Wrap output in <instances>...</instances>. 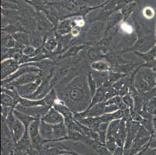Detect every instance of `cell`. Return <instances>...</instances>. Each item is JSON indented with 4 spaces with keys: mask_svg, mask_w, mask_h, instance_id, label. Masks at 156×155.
I'll list each match as a JSON object with an SVG mask.
<instances>
[{
    "mask_svg": "<svg viewBox=\"0 0 156 155\" xmlns=\"http://www.w3.org/2000/svg\"><path fill=\"white\" fill-rule=\"evenodd\" d=\"M69 135V129L65 123L53 125V140H67Z\"/></svg>",
    "mask_w": 156,
    "mask_h": 155,
    "instance_id": "16",
    "label": "cell"
},
{
    "mask_svg": "<svg viewBox=\"0 0 156 155\" xmlns=\"http://www.w3.org/2000/svg\"><path fill=\"white\" fill-rule=\"evenodd\" d=\"M122 99H123L124 104L127 106V107L130 109L131 112H133L134 106V101L133 96L130 93H127L124 95V96H122Z\"/></svg>",
    "mask_w": 156,
    "mask_h": 155,
    "instance_id": "36",
    "label": "cell"
},
{
    "mask_svg": "<svg viewBox=\"0 0 156 155\" xmlns=\"http://www.w3.org/2000/svg\"><path fill=\"white\" fill-rule=\"evenodd\" d=\"M13 113L16 117L19 120H20V121L23 123V125L25 126V128H26V130H28V129H29L30 125L31 124V123H32L33 121H34L35 120L34 118L31 117V116H28V115L25 114V113H21V112H20V111L16 110V109H14Z\"/></svg>",
    "mask_w": 156,
    "mask_h": 155,
    "instance_id": "28",
    "label": "cell"
},
{
    "mask_svg": "<svg viewBox=\"0 0 156 155\" xmlns=\"http://www.w3.org/2000/svg\"><path fill=\"white\" fill-rule=\"evenodd\" d=\"M72 27L73 23L72 19H65L58 23L55 29V33L59 36H65L70 34Z\"/></svg>",
    "mask_w": 156,
    "mask_h": 155,
    "instance_id": "17",
    "label": "cell"
},
{
    "mask_svg": "<svg viewBox=\"0 0 156 155\" xmlns=\"http://www.w3.org/2000/svg\"><path fill=\"white\" fill-rule=\"evenodd\" d=\"M58 39H57L55 32L44 39L43 48L48 53H54L58 48Z\"/></svg>",
    "mask_w": 156,
    "mask_h": 155,
    "instance_id": "22",
    "label": "cell"
},
{
    "mask_svg": "<svg viewBox=\"0 0 156 155\" xmlns=\"http://www.w3.org/2000/svg\"><path fill=\"white\" fill-rule=\"evenodd\" d=\"M56 92L59 99L74 113L84 112L91 103L92 96L86 74L77 75L65 87Z\"/></svg>",
    "mask_w": 156,
    "mask_h": 155,
    "instance_id": "1",
    "label": "cell"
},
{
    "mask_svg": "<svg viewBox=\"0 0 156 155\" xmlns=\"http://www.w3.org/2000/svg\"><path fill=\"white\" fill-rule=\"evenodd\" d=\"M40 133L42 137L47 141H51L54 140L53 125L47 123L41 120V125H40Z\"/></svg>",
    "mask_w": 156,
    "mask_h": 155,
    "instance_id": "24",
    "label": "cell"
},
{
    "mask_svg": "<svg viewBox=\"0 0 156 155\" xmlns=\"http://www.w3.org/2000/svg\"><path fill=\"white\" fill-rule=\"evenodd\" d=\"M23 54L25 56L31 58L37 55V49L31 45H27V46L24 47V48L23 49Z\"/></svg>",
    "mask_w": 156,
    "mask_h": 155,
    "instance_id": "38",
    "label": "cell"
},
{
    "mask_svg": "<svg viewBox=\"0 0 156 155\" xmlns=\"http://www.w3.org/2000/svg\"><path fill=\"white\" fill-rule=\"evenodd\" d=\"M124 147H118L116 150L113 153V155H124Z\"/></svg>",
    "mask_w": 156,
    "mask_h": 155,
    "instance_id": "44",
    "label": "cell"
},
{
    "mask_svg": "<svg viewBox=\"0 0 156 155\" xmlns=\"http://www.w3.org/2000/svg\"><path fill=\"white\" fill-rule=\"evenodd\" d=\"M10 131L14 142L15 143H16L23 137L24 133L26 131V128H25L23 123L16 117L15 122L10 128Z\"/></svg>",
    "mask_w": 156,
    "mask_h": 155,
    "instance_id": "13",
    "label": "cell"
},
{
    "mask_svg": "<svg viewBox=\"0 0 156 155\" xmlns=\"http://www.w3.org/2000/svg\"><path fill=\"white\" fill-rule=\"evenodd\" d=\"M41 120L44 121L45 123H49V124L56 125L64 123L65 122V118L59 113L58 111H57L54 107H51L48 110L46 115L42 118Z\"/></svg>",
    "mask_w": 156,
    "mask_h": 155,
    "instance_id": "12",
    "label": "cell"
},
{
    "mask_svg": "<svg viewBox=\"0 0 156 155\" xmlns=\"http://www.w3.org/2000/svg\"><path fill=\"white\" fill-rule=\"evenodd\" d=\"M89 73L91 74L92 76L94 78L97 83L98 88L102 87L105 84L108 82L109 72H96V71H93L91 69Z\"/></svg>",
    "mask_w": 156,
    "mask_h": 155,
    "instance_id": "26",
    "label": "cell"
},
{
    "mask_svg": "<svg viewBox=\"0 0 156 155\" xmlns=\"http://www.w3.org/2000/svg\"><path fill=\"white\" fill-rule=\"evenodd\" d=\"M155 15V11L154 9L151 6H147L143 9V16L145 19H151Z\"/></svg>",
    "mask_w": 156,
    "mask_h": 155,
    "instance_id": "39",
    "label": "cell"
},
{
    "mask_svg": "<svg viewBox=\"0 0 156 155\" xmlns=\"http://www.w3.org/2000/svg\"><path fill=\"white\" fill-rule=\"evenodd\" d=\"M12 109H14L13 108L1 105V114H2V117L6 118Z\"/></svg>",
    "mask_w": 156,
    "mask_h": 155,
    "instance_id": "42",
    "label": "cell"
},
{
    "mask_svg": "<svg viewBox=\"0 0 156 155\" xmlns=\"http://www.w3.org/2000/svg\"><path fill=\"white\" fill-rule=\"evenodd\" d=\"M154 76H155V82H156V71H154Z\"/></svg>",
    "mask_w": 156,
    "mask_h": 155,
    "instance_id": "49",
    "label": "cell"
},
{
    "mask_svg": "<svg viewBox=\"0 0 156 155\" xmlns=\"http://www.w3.org/2000/svg\"><path fill=\"white\" fill-rule=\"evenodd\" d=\"M90 68L92 70L96 71V72H110L111 70V65L106 58L91 62Z\"/></svg>",
    "mask_w": 156,
    "mask_h": 155,
    "instance_id": "23",
    "label": "cell"
},
{
    "mask_svg": "<svg viewBox=\"0 0 156 155\" xmlns=\"http://www.w3.org/2000/svg\"><path fill=\"white\" fill-rule=\"evenodd\" d=\"M14 39L18 44L23 45V46H27L30 45V33L26 31H20V32L16 33L12 35Z\"/></svg>",
    "mask_w": 156,
    "mask_h": 155,
    "instance_id": "29",
    "label": "cell"
},
{
    "mask_svg": "<svg viewBox=\"0 0 156 155\" xmlns=\"http://www.w3.org/2000/svg\"><path fill=\"white\" fill-rule=\"evenodd\" d=\"M58 4L62 8L65 9L66 10H69L70 12L76 11V9H79V2L77 0H65Z\"/></svg>",
    "mask_w": 156,
    "mask_h": 155,
    "instance_id": "32",
    "label": "cell"
},
{
    "mask_svg": "<svg viewBox=\"0 0 156 155\" xmlns=\"http://www.w3.org/2000/svg\"><path fill=\"white\" fill-rule=\"evenodd\" d=\"M154 34H155V37H156V24H155V28H154Z\"/></svg>",
    "mask_w": 156,
    "mask_h": 155,
    "instance_id": "48",
    "label": "cell"
},
{
    "mask_svg": "<svg viewBox=\"0 0 156 155\" xmlns=\"http://www.w3.org/2000/svg\"><path fill=\"white\" fill-rule=\"evenodd\" d=\"M88 45L86 44H75L71 46L67 51H65L63 55H62L59 58L58 61L60 60H64L67 59V58H75V57L78 56L81 54V52L83 51V50L86 49V48Z\"/></svg>",
    "mask_w": 156,
    "mask_h": 155,
    "instance_id": "20",
    "label": "cell"
},
{
    "mask_svg": "<svg viewBox=\"0 0 156 155\" xmlns=\"http://www.w3.org/2000/svg\"><path fill=\"white\" fill-rule=\"evenodd\" d=\"M57 111H58L59 113L64 116L65 120L66 119H75V116H74V113L65 104V102L58 98V99L55 102V104L53 106Z\"/></svg>",
    "mask_w": 156,
    "mask_h": 155,
    "instance_id": "19",
    "label": "cell"
},
{
    "mask_svg": "<svg viewBox=\"0 0 156 155\" xmlns=\"http://www.w3.org/2000/svg\"><path fill=\"white\" fill-rule=\"evenodd\" d=\"M127 120L123 118L120 119L119 130L115 136V140H116L118 147H124L126 139H127Z\"/></svg>",
    "mask_w": 156,
    "mask_h": 155,
    "instance_id": "14",
    "label": "cell"
},
{
    "mask_svg": "<svg viewBox=\"0 0 156 155\" xmlns=\"http://www.w3.org/2000/svg\"><path fill=\"white\" fill-rule=\"evenodd\" d=\"M30 33V45L34 47L36 49L42 48L44 43V37L37 30H34Z\"/></svg>",
    "mask_w": 156,
    "mask_h": 155,
    "instance_id": "25",
    "label": "cell"
},
{
    "mask_svg": "<svg viewBox=\"0 0 156 155\" xmlns=\"http://www.w3.org/2000/svg\"><path fill=\"white\" fill-rule=\"evenodd\" d=\"M134 7H135V3H130L129 5H125L124 8L122 9V10L120 12H121L123 16H124V20H123V22H126L127 18L130 16L131 12L134 10Z\"/></svg>",
    "mask_w": 156,
    "mask_h": 155,
    "instance_id": "37",
    "label": "cell"
},
{
    "mask_svg": "<svg viewBox=\"0 0 156 155\" xmlns=\"http://www.w3.org/2000/svg\"><path fill=\"white\" fill-rule=\"evenodd\" d=\"M143 109H145L148 113H150L151 115L154 116V113L156 110V97H153L148 99L146 102Z\"/></svg>",
    "mask_w": 156,
    "mask_h": 155,
    "instance_id": "35",
    "label": "cell"
},
{
    "mask_svg": "<svg viewBox=\"0 0 156 155\" xmlns=\"http://www.w3.org/2000/svg\"><path fill=\"white\" fill-rule=\"evenodd\" d=\"M147 147H146V148H147ZM145 148V149H146ZM145 149H144V150H145ZM144 150H142V151H141V152H140V153H137V154H136V155H141V154H142V153H143V152H144Z\"/></svg>",
    "mask_w": 156,
    "mask_h": 155,
    "instance_id": "46",
    "label": "cell"
},
{
    "mask_svg": "<svg viewBox=\"0 0 156 155\" xmlns=\"http://www.w3.org/2000/svg\"><path fill=\"white\" fill-rule=\"evenodd\" d=\"M1 38H2V48L10 49V48H14L16 45V41L14 39L12 35L2 31Z\"/></svg>",
    "mask_w": 156,
    "mask_h": 155,
    "instance_id": "27",
    "label": "cell"
},
{
    "mask_svg": "<svg viewBox=\"0 0 156 155\" xmlns=\"http://www.w3.org/2000/svg\"><path fill=\"white\" fill-rule=\"evenodd\" d=\"M123 20H124V16L120 12H117L112 14L106 21V32L105 33L110 32L115 27L118 26L120 22H123Z\"/></svg>",
    "mask_w": 156,
    "mask_h": 155,
    "instance_id": "18",
    "label": "cell"
},
{
    "mask_svg": "<svg viewBox=\"0 0 156 155\" xmlns=\"http://www.w3.org/2000/svg\"><path fill=\"white\" fill-rule=\"evenodd\" d=\"M20 104L25 107H32L37 106H46L44 99H30L26 98H20Z\"/></svg>",
    "mask_w": 156,
    "mask_h": 155,
    "instance_id": "30",
    "label": "cell"
},
{
    "mask_svg": "<svg viewBox=\"0 0 156 155\" xmlns=\"http://www.w3.org/2000/svg\"><path fill=\"white\" fill-rule=\"evenodd\" d=\"M1 105L12 107L13 109H15V107L16 106L13 98L10 95L3 92H1Z\"/></svg>",
    "mask_w": 156,
    "mask_h": 155,
    "instance_id": "33",
    "label": "cell"
},
{
    "mask_svg": "<svg viewBox=\"0 0 156 155\" xmlns=\"http://www.w3.org/2000/svg\"><path fill=\"white\" fill-rule=\"evenodd\" d=\"M41 119H35L30 125L28 131H29L30 136L32 147L36 150L41 151L42 149L44 143L47 141L43 138L40 133V125H41Z\"/></svg>",
    "mask_w": 156,
    "mask_h": 155,
    "instance_id": "4",
    "label": "cell"
},
{
    "mask_svg": "<svg viewBox=\"0 0 156 155\" xmlns=\"http://www.w3.org/2000/svg\"><path fill=\"white\" fill-rule=\"evenodd\" d=\"M58 155H72V154H69V153H62V154H58Z\"/></svg>",
    "mask_w": 156,
    "mask_h": 155,
    "instance_id": "47",
    "label": "cell"
},
{
    "mask_svg": "<svg viewBox=\"0 0 156 155\" xmlns=\"http://www.w3.org/2000/svg\"><path fill=\"white\" fill-rule=\"evenodd\" d=\"M83 53L84 54L86 59L90 62L105 58V55L103 54L100 47L98 44L92 45V46L88 45L86 49L83 51Z\"/></svg>",
    "mask_w": 156,
    "mask_h": 155,
    "instance_id": "11",
    "label": "cell"
},
{
    "mask_svg": "<svg viewBox=\"0 0 156 155\" xmlns=\"http://www.w3.org/2000/svg\"><path fill=\"white\" fill-rule=\"evenodd\" d=\"M134 85L136 90L141 94H145L147 92L151 90V88L148 85V84L146 82V81L143 79L142 75H141L140 71H137L136 73L135 77H134Z\"/></svg>",
    "mask_w": 156,
    "mask_h": 155,
    "instance_id": "15",
    "label": "cell"
},
{
    "mask_svg": "<svg viewBox=\"0 0 156 155\" xmlns=\"http://www.w3.org/2000/svg\"><path fill=\"white\" fill-rule=\"evenodd\" d=\"M13 155H28V153L26 150H21L15 148L13 151Z\"/></svg>",
    "mask_w": 156,
    "mask_h": 155,
    "instance_id": "45",
    "label": "cell"
},
{
    "mask_svg": "<svg viewBox=\"0 0 156 155\" xmlns=\"http://www.w3.org/2000/svg\"><path fill=\"white\" fill-rule=\"evenodd\" d=\"M139 71L141 72V75H142L143 79L146 81L148 85L150 86L151 89L154 88L156 85L155 82V76H154V71L151 68H146V67H143V68H140L139 67Z\"/></svg>",
    "mask_w": 156,
    "mask_h": 155,
    "instance_id": "21",
    "label": "cell"
},
{
    "mask_svg": "<svg viewBox=\"0 0 156 155\" xmlns=\"http://www.w3.org/2000/svg\"><path fill=\"white\" fill-rule=\"evenodd\" d=\"M141 124L138 122L134 121L131 118L127 120V139H126L124 150H128L135 140Z\"/></svg>",
    "mask_w": 156,
    "mask_h": 155,
    "instance_id": "9",
    "label": "cell"
},
{
    "mask_svg": "<svg viewBox=\"0 0 156 155\" xmlns=\"http://www.w3.org/2000/svg\"><path fill=\"white\" fill-rule=\"evenodd\" d=\"M51 107L48 106H37L32 107H25L21 104H18L15 107V109L20 111L21 113H23L31 117L34 118L35 119H41L46 115L48 110Z\"/></svg>",
    "mask_w": 156,
    "mask_h": 155,
    "instance_id": "6",
    "label": "cell"
},
{
    "mask_svg": "<svg viewBox=\"0 0 156 155\" xmlns=\"http://www.w3.org/2000/svg\"><path fill=\"white\" fill-rule=\"evenodd\" d=\"M156 45V37L154 33L139 37L135 44L130 49L133 52L147 53Z\"/></svg>",
    "mask_w": 156,
    "mask_h": 155,
    "instance_id": "3",
    "label": "cell"
},
{
    "mask_svg": "<svg viewBox=\"0 0 156 155\" xmlns=\"http://www.w3.org/2000/svg\"><path fill=\"white\" fill-rule=\"evenodd\" d=\"M72 23H73V26H79L81 28H84L85 25H86V21H85L84 18L82 16H76V18L72 19Z\"/></svg>",
    "mask_w": 156,
    "mask_h": 155,
    "instance_id": "41",
    "label": "cell"
},
{
    "mask_svg": "<svg viewBox=\"0 0 156 155\" xmlns=\"http://www.w3.org/2000/svg\"><path fill=\"white\" fill-rule=\"evenodd\" d=\"M88 84H89V90H90V93H91L92 99H93V96H95L96 91L98 89V85L96 83V80L94 79L93 76L91 75V74H88Z\"/></svg>",
    "mask_w": 156,
    "mask_h": 155,
    "instance_id": "34",
    "label": "cell"
},
{
    "mask_svg": "<svg viewBox=\"0 0 156 155\" xmlns=\"http://www.w3.org/2000/svg\"><path fill=\"white\" fill-rule=\"evenodd\" d=\"M55 26L43 12H40L37 18V30L44 37H48L55 32Z\"/></svg>",
    "mask_w": 156,
    "mask_h": 155,
    "instance_id": "5",
    "label": "cell"
},
{
    "mask_svg": "<svg viewBox=\"0 0 156 155\" xmlns=\"http://www.w3.org/2000/svg\"><path fill=\"white\" fill-rule=\"evenodd\" d=\"M42 82V79H38L37 81L34 82H32V83L26 84V85H20V86H16L14 89H16V91L17 92V93L19 94L20 96L22 98H29L30 96H32L33 94L37 90L39 85H41Z\"/></svg>",
    "mask_w": 156,
    "mask_h": 155,
    "instance_id": "10",
    "label": "cell"
},
{
    "mask_svg": "<svg viewBox=\"0 0 156 155\" xmlns=\"http://www.w3.org/2000/svg\"><path fill=\"white\" fill-rule=\"evenodd\" d=\"M58 99V96L56 90L54 88L51 89V90L48 92L46 95V96L44 98L45 105L49 106V107H53L54 105L55 104V102H57Z\"/></svg>",
    "mask_w": 156,
    "mask_h": 155,
    "instance_id": "31",
    "label": "cell"
},
{
    "mask_svg": "<svg viewBox=\"0 0 156 155\" xmlns=\"http://www.w3.org/2000/svg\"><path fill=\"white\" fill-rule=\"evenodd\" d=\"M106 32V23L96 21L86 30V44L96 45L100 42Z\"/></svg>",
    "mask_w": 156,
    "mask_h": 155,
    "instance_id": "2",
    "label": "cell"
},
{
    "mask_svg": "<svg viewBox=\"0 0 156 155\" xmlns=\"http://www.w3.org/2000/svg\"><path fill=\"white\" fill-rule=\"evenodd\" d=\"M40 79H42L40 74L27 73L25 74V75H21L20 77H19L17 79H16L15 80L9 82V83L1 85V87L7 88V89H14V88L16 87V86H20V85H26V84L34 82Z\"/></svg>",
    "mask_w": 156,
    "mask_h": 155,
    "instance_id": "7",
    "label": "cell"
},
{
    "mask_svg": "<svg viewBox=\"0 0 156 155\" xmlns=\"http://www.w3.org/2000/svg\"><path fill=\"white\" fill-rule=\"evenodd\" d=\"M106 146L107 147V148L113 153V152L116 150V149L118 147V145H117V142H116V140L115 138H108L106 139Z\"/></svg>",
    "mask_w": 156,
    "mask_h": 155,
    "instance_id": "40",
    "label": "cell"
},
{
    "mask_svg": "<svg viewBox=\"0 0 156 155\" xmlns=\"http://www.w3.org/2000/svg\"><path fill=\"white\" fill-rule=\"evenodd\" d=\"M20 67L19 62L13 58H9L1 62V81L12 75Z\"/></svg>",
    "mask_w": 156,
    "mask_h": 155,
    "instance_id": "8",
    "label": "cell"
},
{
    "mask_svg": "<svg viewBox=\"0 0 156 155\" xmlns=\"http://www.w3.org/2000/svg\"><path fill=\"white\" fill-rule=\"evenodd\" d=\"M27 153L28 155H41V153H40L39 150H36L34 147H30V149H28Z\"/></svg>",
    "mask_w": 156,
    "mask_h": 155,
    "instance_id": "43",
    "label": "cell"
}]
</instances>
